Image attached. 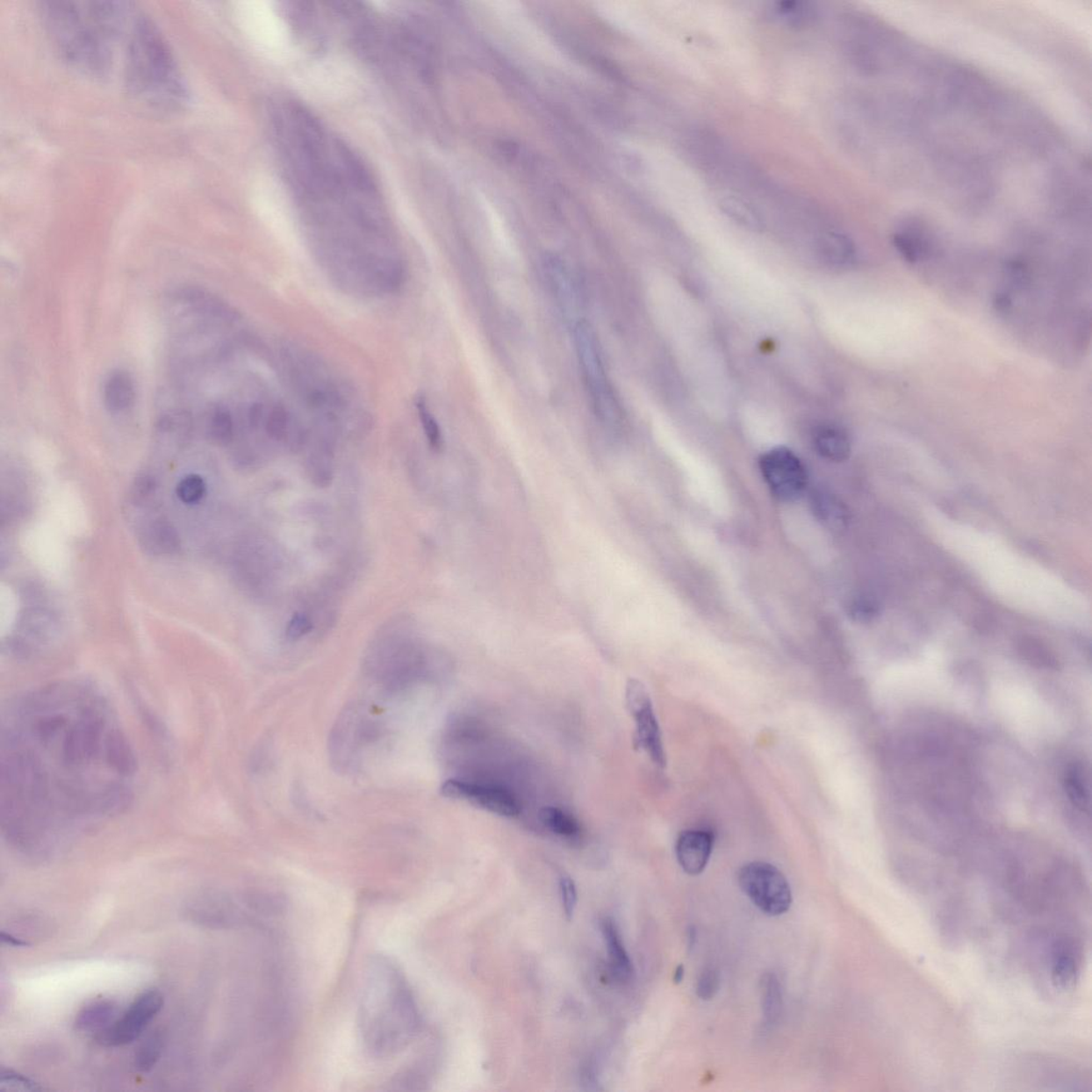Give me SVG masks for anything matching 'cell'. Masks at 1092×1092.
<instances>
[{
  "label": "cell",
  "instance_id": "6da1fadb",
  "mask_svg": "<svg viewBox=\"0 0 1092 1092\" xmlns=\"http://www.w3.org/2000/svg\"><path fill=\"white\" fill-rule=\"evenodd\" d=\"M135 757L99 694L54 685L29 694L3 729V825L25 848L54 845L126 806Z\"/></svg>",
  "mask_w": 1092,
  "mask_h": 1092
},
{
  "label": "cell",
  "instance_id": "7a4b0ae2",
  "mask_svg": "<svg viewBox=\"0 0 1092 1092\" xmlns=\"http://www.w3.org/2000/svg\"><path fill=\"white\" fill-rule=\"evenodd\" d=\"M320 264L360 295H385L404 266L384 202L360 158L332 133L292 154L284 167Z\"/></svg>",
  "mask_w": 1092,
  "mask_h": 1092
},
{
  "label": "cell",
  "instance_id": "3957f363",
  "mask_svg": "<svg viewBox=\"0 0 1092 1092\" xmlns=\"http://www.w3.org/2000/svg\"><path fill=\"white\" fill-rule=\"evenodd\" d=\"M40 17L54 48L84 76L111 73L118 43L131 27V4L119 2H43Z\"/></svg>",
  "mask_w": 1092,
  "mask_h": 1092
},
{
  "label": "cell",
  "instance_id": "277c9868",
  "mask_svg": "<svg viewBox=\"0 0 1092 1092\" xmlns=\"http://www.w3.org/2000/svg\"><path fill=\"white\" fill-rule=\"evenodd\" d=\"M420 1017L404 972L390 958L372 957L362 982L357 1027L364 1049L387 1059L408 1047L419 1034Z\"/></svg>",
  "mask_w": 1092,
  "mask_h": 1092
},
{
  "label": "cell",
  "instance_id": "5b68a950",
  "mask_svg": "<svg viewBox=\"0 0 1092 1092\" xmlns=\"http://www.w3.org/2000/svg\"><path fill=\"white\" fill-rule=\"evenodd\" d=\"M126 83L139 104L160 112L180 111L188 89L170 47L152 19L135 14L126 39Z\"/></svg>",
  "mask_w": 1092,
  "mask_h": 1092
},
{
  "label": "cell",
  "instance_id": "8992f818",
  "mask_svg": "<svg viewBox=\"0 0 1092 1092\" xmlns=\"http://www.w3.org/2000/svg\"><path fill=\"white\" fill-rule=\"evenodd\" d=\"M574 342L595 413L604 423H619L621 415L619 402L605 370L597 335L588 322L579 321L575 325Z\"/></svg>",
  "mask_w": 1092,
  "mask_h": 1092
},
{
  "label": "cell",
  "instance_id": "52a82bcc",
  "mask_svg": "<svg viewBox=\"0 0 1092 1092\" xmlns=\"http://www.w3.org/2000/svg\"><path fill=\"white\" fill-rule=\"evenodd\" d=\"M744 894L767 916H779L789 910L792 888L780 870L767 862H751L738 873Z\"/></svg>",
  "mask_w": 1092,
  "mask_h": 1092
},
{
  "label": "cell",
  "instance_id": "ba28073f",
  "mask_svg": "<svg viewBox=\"0 0 1092 1092\" xmlns=\"http://www.w3.org/2000/svg\"><path fill=\"white\" fill-rule=\"evenodd\" d=\"M625 702L636 726L633 739L635 749L647 753L659 768L666 767L667 758L662 732L654 712L652 699L642 681L637 679H629L625 688Z\"/></svg>",
  "mask_w": 1092,
  "mask_h": 1092
},
{
  "label": "cell",
  "instance_id": "9c48e42d",
  "mask_svg": "<svg viewBox=\"0 0 1092 1092\" xmlns=\"http://www.w3.org/2000/svg\"><path fill=\"white\" fill-rule=\"evenodd\" d=\"M759 470L774 498L794 501L808 485V471L799 456L789 449L774 448L761 456Z\"/></svg>",
  "mask_w": 1092,
  "mask_h": 1092
},
{
  "label": "cell",
  "instance_id": "30bf717a",
  "mask_svg": "<svg viewBox=\"0 0 1092 1092\" xmlns=\"http://www.w3.org/2000/svg\"><path fill=\"white\" fill-rule=\"evenodd\" d=\"M163 995L157 989H150L139 995L127 1010L97 1036L102 1045L123 1046L135 1041L142 1035L148 1024L155 1019L163 1007Z\"/></svg>",
  "mask_w": 1092,
  "mask_h": 1092
},
{
  "label": "cell",
  "instance_id": "8fae6325",
  "mask_svg": "<svg viewBox=\"0 0 1092 1092\" xmlns=\"http://www.w3.org/2000/svg\"><path fill=\"white\" fill-rule=\"evenodd\" d=\"M442 795L465 801L499 816L515 817L521 812L516 798L504 788L479 786L458 779H449L441 787Z\"/></svg>",
  "mask_w": 1092,
  "mask_h": 1092
},
{
  "label": "cell",
  "instance_id": "7c38bea8",
  "mask_svg": "<svg viewBox=\"0 0 1092 1092\" xmlns=\"http://www.w3.org/2000/svg\"><path fill=\"white\" fill-rule=\"evenodd\" d=\"M714 837L703 829H689L681 832L675 844L679 865L688 875L697 876L706 870L711 859Z\"/></svg>",
  "mask_w": 1092,
  "mask_h": 1092
},
{
  "label": "cell",
  "instance_id": "4fadbf2b",
  "mask_svg": "<svg viewBox=\"0 0 1092 1092\" xmlns=\"http://www.w3.org/2000/svg\"><path fill=\"white\" fill-rule=\"evenodd\" d=\"M1081 948L1074 939L1061 937L1052 945L1051 980L1056 989H1072L1079 980Z\"/></svg>",
  "mask_w": 1092,
  "mask_h": 1092
},
{
  "label": "cell",
  "instance_id": "5bb4252c",
  "mask_svg": "<svg viewBox=\"0 0 1092 1092\" xmlns=\"http://www.w3.org/2000/svg\"><path fill=\"white\" fill-rule=\"evenodd\" d=\"M135 384L126 371L112 372L104 386V404L111 413H124L135 404Z\"/></svg>",
  "mask_w": 1092,
  "mask_h": 1092
},
{
  "label": "cell",
  "instance_id": "9a60e30c",
  "mask_svg": "<svg viewBox=\"0 0 1092 1092\" xmlns=\"http://www.w3.org/2000/svg\"><path fill=\"white\" fill-rule=\"evenodd\" d=\"M718 206L729 219L737 223L746 230L759 232L764 228L761 213L748 198L738 193L728 191L718 197Z\"/></svg>",
  "mask_w": 1092,
  "mask_h": 1092
},
{
  "label": "cell",
  "instance_id": "2e32d148",
  "mask_svg": "<svg viewBox=\"0 0 1092 1092\" xmlns=\"http://www.w3.org/2000/svg\"><path fill=\"white\" fill-rule=\"evenodd\" d=\"M814 448L819 455L833 463H842L850 458L851 444L850 436L836 426H822L813 435Z\"/></svg>",
  "mask_w": 1092,
  "mask_h": 1092
},
{
  "label": "cell",
  "instance_id": "e0dca14e",
  "mask_svg": "<svg viewBox=\"0 0 1092 1092\" xmlns=\"http://www.w3.org/2000/svg\"><path fill=\"white\" fill-rule=\"evenodd\" d=\"M119 1007L111 1001L101 1000L83 1007L76 1017L78 1031L101 1034L119 1017Z\"/></svg>",
  "mask_w": 1092,
  "mask_h": 1092
},
{
  "label": "cell",
  "instance_id": "ac0fdd59",
  "mask_svg": "<svg viewBox=\"0 0 1092 1092\" xmlns=\"http://www.w3.org/2000/svg\"><path fill=\"white\" fill-rule=\"evenodd\" d=\"M893 243L898 252L907 262H921L930 255L931 243L923 228L910 226L896 232L893 236Z\"/></svg>",
  "mask_w": 1092,
  "mask_h": 1092
},
{
  "label": "cell",
  "instance_id": "d6986e66",
  "mask_svg": "<svg viewBox=\"0 0 1092 1092\" xmlns=\"http://www.w3.org/2000/svg\"><path fill=\"white\" fill-rule=\"evenodd\" d=\"M605 943H607L610 962L620 979L628 980L633 974L632 961L622 943L617 926L608 917L600 923Z\"/></svg>",
  "mask_w": 1092,
  "mask_h": 1092
},
{
  "label": "cell",
  "instance_id": "ffe728a7",
  "mask_svg": "<svg viewBox=\"0 0 1092 1092\" xmlns=\"http://www.w3.org/2000/svg\"><path fill=\"white\" fill-rule=\"evenodd\" d=\"M207 431L217 444H230L235 438L236 423L230 406L213 405L207 415Z\"/></svg>",
  "mask_w": 1092,
  "mask_h": 1092
},
{
  "label": "cell",
  "instance_id": "44dd1931",
  "mask_svg": "<svg viewBox=\"0 0 1092 1092\" xmlns=\"http://www.w3.org/2000/svg\"><path fill=\"white\" fill-rule=\"evenodd\" d=\"M812 505L817 518L832 528H841L847 521L845 507L831 494L826 492L814 494Z\"/></svg>",
  "mask_w": 1092,
  "mask_h": 1092
},
{
  "label": "cell",
  "instance_id": "7402d4cb",
  "mask_svg": "<svg viewBox=\"0 0 1092 1092\" xmlns=\"http://www.w3.org/2000/svg\"><path fill=\"white\" fill-rule=\"evenodd\" d=\"M146 545L158 554H173L180 548V538L175 528L166 522H155L146 529Z\"/></svg>",
  "mask_w": 1092,
  "mask_h": 1092
},
{
  "label": "cell",
  "instance_id": "603a6c76",
  "mask_svg": "<svg viewBox=\"0 0 1092 1092\" xmlns=\"http://www.w3.org/2000/svg\"><path fill=\"white\" fill-rule=\"evenodd\" d=\"M773 16L779 21L789 25V26H803L811 23L815 18V9L810 4L804 2H780L774 4L772 9Z\"/></svg>",
  "mask_w": 1092,
  "mask_h": 1092
},
{
  "label": "cell",
  "instance_id": "cb8c5ba5",
  "mask_svg": "<svg viewBox=\"0 0 1092 1092\" xmlns=\"http://www.w3.org/2000/svg\"><path fill=\"white\" fill-rule=\"evenodd\" d=\"M761 985L763 1015L765 1017L767 1024H772L781 1015L783 1005L782 988L780 981L774 974L764 976Z\"/></svg>",
  "mask_w": 1092,
  "mask_h": 1092
},
{
  "label": "cell",
  "instance_id": "d4e9b609",
  "mask_svg": "<svg viewBox=\"0 0 1092 1092\" xmlns=\"http://www.w3.org/2000/svg\"><path fill=\"white\" fill-rule=\"evenodd\" d=\"M1065 788L1067 795L1074 806L1080 808L1081 810H1088L1089 808V781L1088 774L1085 772V768L1081 765H1075L1070 769L1066 774Z\"/></svg>",
  "mask_w": 1092,
  "mask_h": 1092
},
{
  "label": "cell",
  "instance_id": "484cf974",
  "mask_svg": "<svg viewBox=\"0 0 1092 1092\" xmlns=\"http://www.w3.org/2000/svg\"><path fill=\"white\" fill-rule=\"evenodd\" d=\"M545 269L550 280L554 292L557 295L558 299L564 305V309L572 305L573 301V285L571 283L570 276L565 269L562 262L556 257L549 258L545 262Z\"/></svg>",
  "mask_w": 1092,
  "mask_h": 1092
},
{
  "label": "cell",
  "instance_id": "4316f807",
  "mask_svg": "<svg viewBox=\"0 0 1092 1092\" xmlns=\"http://www.w3.org/2000/svg\"><path fill=\"white\" fill-rule=\"evenodd\" d=\"M539 818L541 823L549 830L556 833V835L570 837L578 836L579 833V825L577 819L558 808H543L540 811Z\"/></svg>",
  "mask_w": 1092,
  "mask_h": 1092
},
{
  "label": "cell",
  "instance_id": "83f0119b",
  "mask_svg": "<svg viewBox=\"0 0 1092 1092\" xmlns=\"http://www.w3.org/2000/svg\"><path fill=\"white\" fill-rule=\"evenodd\" d=\"M819 248L828 260L835 262H846L853 255V245L850 238L838 232H827L819 240Z\"/></svg>",
  "mask_w": 1092,
  "mask_h": 1092
},
{
  "label": "cell",
  "instance_id": "f1b7e54d",
  "mask_svg": "<svg viewBox=\"0 0 1092 1092\" xmlns=\"http://www.w3.org/2000/svg\"><path fill=\"white\" fill-rule=\"evenodd\" d=\"M163 1047V1039L161 1034L156 1032L155 1035L148 1037L139 1047L136 1054V1068L140 1072H150L160 1060Z\"/></svg>",
  "mask_w": 1092,
  "mask_h": 1092
},
{
  "label": "cell",
  "instance_id": "f546056e",
  "mask_svg": "<svg viewBox=\"0 0 1092 1092\" xmlns=\"http://www.w3.org/2000/svg\"><path fill=\"white\" fill-rule=\"evenodd\" d=\"M416 408H418L420 423L423 426L430 448L435 451H440L443 448V435H442L438 421H436L434 414L431 413L425 399H420L416 401Z\"/></svg>",
  "mask_w": 1092,
  "mask_h": 1092
},
{
  "label": "cell",
  "instance_id": "4dcf8cb0",
  "mask_svg": "<svg viewBox=\"0 0 1092 1092\" xmlns=\"http://www.w3.org/2000/svg\"><path fill=\"white\" fill-rule=\"evenodd\" d=\"M178 499L185 504H197L206 493V484L201 476L191 474L183 478L177 485Z\"/></svg>",
  "mask_w": 1092,
  "mask_h": 1092
},
{
  "label": "cell",
  "instance_id": "1f68e13d",
  "mask_svg": "<svg viewBox=\"0 0 1092 1092\" xmlns=\"http://www.w3.org/2000/svg\"><path fill=\"white\" fill-rule=\"evenodd\" d=\"M0 1089L14 1091L42 1090L36 1081L12 1070L2 1071V1074H0Z\"/></svg>",
  "mask_w": 1092,
  "mask_h": 1092
},
{
  "label": "cell",
  "instance_id": "d6a6232c",
  "mask_svg": "<svg viewBox=\"0 0 1092 1092\" xmlns=\"http://www.w3.org/2000/svg\"><path fill=\"white\" fill-rule=\"evenodd\" d=\"M560 895H562L563 907L565 917L572 920L575 909L578 906V890L572 878L563 876L559 882Z\"/></svg>",
  "mask_w": 1092,
  "mask_h": 1092
},
{
  "label": "cell",
  "instance_id": "836d02e7",
  "mask_svg": "<svg viewBox=\"0 0 1092 1092\" xmlns=\"http://www.w3.org/2000/svg\"><path fill=\"white\" fill-rule=\"evenodd\" d=\"M721 986V979L716 970L707 969L700 975L697 982V995L703 1001L712 1000L717 995Z\"/></svg>",
  "mask_w": 1092,
  "mask_h": 1092
},
{
  "label": "cell",
  "instance_id": "e575fe53",
  "mask_svg": "<svg viewBox=\"0 0 1092 1092\" xmlns=\"http://www.w3.org/2000/svg\"><path fill=\"white\" fill-rule=\"evenodd\" d=\"M313 629H314V625H313L309 615L297 613L292 615L289 624H287L286 638L290 640L300 639L311 633Z\"/></svg>",
  "mask_w": 1092,
  "mask_h": 1092
},
{
  "label": "cell",
  "instance_id": "d590c367",
  "mask_svg": "<svg viewBox=\"0 0 1092 1092\" xmlns=\"http://www.w3.org/2000/svg\"><path fill=\"white\" fill-rule=\"evenodd\" d=\"M876 614L877 608L875 605L867 600H856L851 607V614L857 621H870L873 617H875Z\"/></svg>",
  "mask_w": 1092,
  "mask_h": 1092
},
{
  "label": "cell",
  "instance_id": "8d00e7d4",
  "mask_svg": "<svg viewBox=\"0 0 1092 1092\" xmlns=\"http://www.w3.org/2000/svg\"><path fill=\"white\" fill-rule=\"evenodd\" d=\"M154 489H155V481L150 476H140L133 485V498L137 500L145 499L154 492Z\"/></svg>",
  "mask_w": 1092,
  "mask_h": 1092
},
{
  "label": "cell",
  "instance_id": "74e56055",
  "mask_svg": "<svg viewBox=\"0 0 1092 1092\" xmlns=\"http://www.w3.org/2000/svg\"><path fill=\"white\" fill-rule=\"evenodd\" d=\"M2 941L4 943H7L8 945H11L14 947H26L29 945V943L27 941L19 939V938L14 937L13 935H11V933H7L4 931L2 932Z\"/></svg>",
  "mask_w": 1092,
  "mask_h": 1092
},
{
  "label": "cell",
  "instance_id": "f35d334b",
  "mask_svg": "<svg viewBox=\"0 0 1092 1092\" xmlns=\"http://www.w3.org/2000/svg\"><path fill=\"white\" fill-rule=\"evenodd\" d=\"M683 977H684V967L683 966H678L677 971H675L674 973L675 984H679V982L683 981Z\"/></svg>",
  "mask_w": 1092,
  "mask_h": 1092
}]
</instances>
